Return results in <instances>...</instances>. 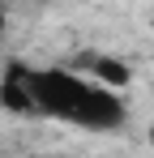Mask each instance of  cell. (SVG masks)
I'll return each instance as SVG.
<instances>
[{
    "mask_svg": "<svg viewBox=\"0 0 154 158\" xmlns=\"http://www.w3.org/2000/svg\"><path fill=\"white\" fill-rule=\"evenodd\" d=\"M26 90H30V107L43 120H60L86 132H120L128 124V103L124 94L103 90L81 73H69L64 64L51 69H26Z\"/></svg>",
    "mask_w": 154,
    "mask_h": 158,
    "instance_id": "cell-1",
    "label": "cell"
},
{
    "mask_svg": "<svg viewBox=\"0 0 154 158\" xmlns=\"http://www.w3.org/2000/svg\"><path fill=\"white\" fill-rule=\"evenodd\" d=\"M26 69L22 60H13L9 69H4V81H0V107L9 111V115H34V107H30V90H26Z\"/></svg>",
    "mask_w": 154,
    "mask_h": 158,
    "instance_id": "cell-2",
    "label": "cell"
},
{
    "mask_svg": "<svg viewBox=\"0 0 154 158\" xmlns=\"http://www.w3.org/2000/svg\"><path fill=\"white\" fill-rule=\"evenodd\" d=\"M4 22H9V13H4V9H0V30H4Z\"/></svg>",
    "mask_w": 154,
    "mask_h": 158,
    "instance_id": "cell-3",
    "label": "cell"
},
{
    "mask_svg": "<svg viewBox=\"0 0 154 158\" xmlns=\"http://www.w3.org/2000/svg\"><path fill=\"white\" fill-rule=\"evenodd\" d=\"M150 145H154V124H150Z\"/></svg>",
    "mask_w": 154,
    "mask_h": 158,
    "instance_id": "cell-4",
    "label": "cell"
}]
</instances>
